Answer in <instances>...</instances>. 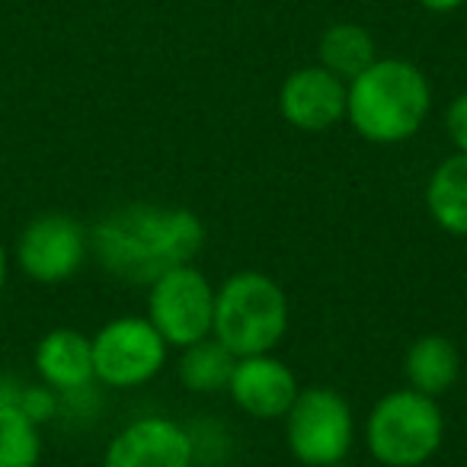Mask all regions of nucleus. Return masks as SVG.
I'll list each match as a JSON object with an SVG mask.
<instances>
[{
	"instance_id": "1",
	"label": "nucleus",
	"mask_w": 467,
	"mask_h": 467,
	"mask_svg": "<svg viewBox=\"0 0 467 467\" xmlns=\"http://www.w3.org/2000/svg\"><path fill=\"white\" fill-rule=\"evenodd\" d=\"M205 247V224L180 205L131 202L106 212L90 231V250L109 275L150 285L167 269L195 263Z\"/></svg>"
},
{
	"instance_id": "2",
	"label": "nucleus",
	"mask_w": 467,
	"mask_h": 467,
	"mask_svg": "<svg viewBox=\"0 0 467 467\" xmlns=\"http://www.w3.org/2000/svg\"><path fill=\"white\" fill-rule=\"evenodd\" d=\"M432 109L426 74L407 58H378L346 93V119L371 144H400L422 129Z\"/></svg>"
},
{
	"instance_id": "3",
	"label": "nucleus",
	"mask_w": 467,
	"mask_h": 467,
	"mask_svg": "<svg viewBox=\"0 0 467 467\" xmlns=\"http://www.w3.org/2000/svg\"><path fill=\"white\" fill-rule=\"evenodd\" d=\"M288 320H292L288 295L273 275L244 269L227 275L214 288L212 337L237 358L275 352V346L288 333Z\"/></svg>"
},
{
	"instance_id": "4",
	"label": "nucleus",
	"mask_w": 467,
	"mask_h": 467,
	"mask_svg": "<svg viewBox=\"0 0 467 467\" xmlns=\"http://www.w3.org/2000/svg\"><path fill=\"white\" fill-rule=\"evenodd\" d=\"M445 441V413L439 400L413 388L384 394L365 422V445L384 467H422Z\"/></svg>"
},
{
	"instance_id": "5",
	"label": "nucleus",
	"mask_w": 467,
	"mask_h": 467,
	"mask_svg": "<svg viewBox=\"0 0 467 467\" xmlns=\"http://www.w3.org/2000/svg\"><path fill=\"white\" fill-rule=\"evenodd\" d=\"M285 441L305 467L343 464L356 441V416L339 390L301 388L285 413Z\"/></svg>"
},
{
	"instance_id": "6",
	"label": "nucleus",
	"mask_w": 467,
	"mask_h": 467,
	"mask_svg": "<svg viewBox=\"0 0 467 467\" xmlns=\"http://www.w3.org/2000/svg\"><path fill=\"white\" fill-rule=\"evenodd\" d=\"M93 346V378L112 390H131L154 381L170 356L167 339L157 333L148 317L125 314L90 337Z\"/></svg>"
},
{
	"instance_id": "7",
	"label": "nucleus",
	"mask_w": 467,
	"mask_h": 467,
	"mask_svg": "<svg viewBox=\"0 0 467 467\" xmlns=\"http://www.w3.org/2000/svg\"><path fill=\"white\" fill-rule=\"evenodd\" d=\"M148 288V320L167 339L170 349H186L212 337L214 285L202 269L192 263L173 266Z\"/></svg>"
},
{
	"instance_id": "8",
	"label": "nucleus",
	"mask_w": 467,
	"mask_h": 467,
	"mask_svg": "<svg viewBox=\"0 0 467 467\" xmlns=\"http://www.w3.org/2000/svg\"><path fill=\"white\" fill-rule=\"evenodd\" d=\"M16 266L42 285H58L78 275L90 254V231L61 212L36 214L16 237Z\"/></svg>"
},
{
	"instance_id": "9",
	"label": "nucleus",
	"mask_w": 467,
	"mask_h": 467,
	"mask_svg": "<svg viewBox=\"0 0 467 467\" xmlns=\"http://www.w3.org/2000/svg\"><path fill=\"white\" fill-rule=\"evenodd\" d=\"M195 448L186 426L167 416H141L112 435L103 467H192Z\"/></svg>"
},
{
	"instance_id": "10",
	"label": "nucleus",
	"mask_w": 467,
	"mask_h": 467,
	"mask_svg": "<svg viewBox=\"0 0 467 467\" xmlns=\"http://www.w3.org/2000/svg\"><path fill=\"white\" fill-rule=\"evenodd\" d=\"M298 390L295 371L273 352L237 358L231 384H227L234 407L254 420H285Z\"/></svg>"
},
{
	"instance_id": "11",
	"label": "nucleus",
	"mask_w": 467,
	"mask_h": 467,
	"mask_svg": "<svg viewBox=\"0 0 467 467\" xmlns=\"http://www.w3.org/2000/svg\"><path fill=\"white\" fill-rule=\"evenodd\" d=\"M346 93L349 84L327 67H298L282 80L279 112L301 131H327L346 119Z\"/></svg>"
},
{
	"instance_id": "12",
	"label": "nucleus",
	"mask_w": 467,
	"mask_h": 467,
	"mask_svg": "<svg viewBox=\"0 0 467 467\" xmlns=\"http://www.w3.org/2000/svg\"><path fill=\"white\" fill-rule=\"evenodd\" d=\"M36 371H39L42 384L52 388L58 397L74 394V390L90 388L93 378V346L90 337L71 327H58L48 330L36 346Z\"/></svg>"
},
{
	"instance_id": "13",
	"label": "nucleus",
	"mask_w": 467,
	"mask_h": 467,
	"mask_svg": "<svg viewBox=\"0 0 467 467\" xmlns=\"http://www.w3.org/2000/svg\"><path fill=\"white\" fill-rule=\"evenodd\" d=\"M403 378L407 388L420 390L426 397H445L461 378V352L441 333H426L413 339L403 356Z\"/></svg>"
},
{
	"instance_id": "14",
	"label": "nucleus",
	"mask_w": 467,
	"mask_h": 467,
	"mask_svg": "<svg viewBox=\"0 0 467 467\" xmlns=\"http://www.w3.org/2000/svg\"><path fill=\"white\" fill-rule=\"evenodd\" d=\"M429 218L454 237H467V154L454 150L426 182Z\"/></svg>"
},
{
	"instance_id": "15",
	"label": "nucleus",
	"mask_w": 467,
	"mask_h": 467,
	"mask_svg": "<svg viewBox=\"0 0 467 467\" xmlns=\"http://www.w3.org/2000/svg\"><path fill=\"white\" fill-rule=\"evenodd\" d=\"M375 61H378L375 39L358 23H333L330 29H324V36L317 42V65L327 67L330 74H337L346 84L356 80Z\"/></svg>"
},
{
	"instance_id": "16",
	"label": "nucleus",
	"mask_w": 467,
	"mask_h": 467,
	"mask_svg": "<svg viewBox=\"0 0 467 467\" xmlns=\"http://www.w3.org/2000/svg\"><path fill=\"white\" fill-rule=\"evenodd\" d=\"M234 365H237V356L227 346H221L214 337H208L202 343L180 349L176 378L192 394H218V390H227V384H231Z\"/></svg>"
},
{
	"instance_id": "17",
	"label": "nucleus",
	"mask_w": 467,
	"mask_h": 467,
	"mask_svg": "<svg viewBox=\"0 0 467 467\" xmlns=\"http://www.w3.org/2000/svg\"><path fill=\"white\" fill-rule=\"evenodd\" d=\"M39 422L20 407V400H0V467H39Z\"/></svg>"
},
{
	"instance_id": "18",
	"label": "nucleus",
	"mask_w": 467,
	"mask_h": 467,
	"mask_svg": "<svg viewBox=\"0 0 467 467\" xmlns=\"http://www.w3.org/2000/svg\"><path fill=\"white\" fill-rule=\"evenodd\" d=\"M20 407L26 410L36 422H46L58 413V394H55L52 388H46V384H42V388H29L20 394Z\"/></svg>"
},
{
	"instance_id": "19",
	"label": "nucleus",
	"mask_w": 467,
	"mask_h": 467,
	"mask_svg": "<svg viewBox=\"0 0 467 467\" xmlns=\"http://www.w3.org/2000/svg\"><path fill=\"white\" fill-rule=\"evenodd\" d=\"M445 129H448V138H451L454 150L467 154V93L451 99L445 112Z\"/></svg>"
},
{
	"instance_id": "20",
	"label": "nucleus",
	"mask_w": 467,
	"mask_h": 467,
	"mask_svg": "<svg viewBox=\"0 0 467 467\" xmlns=\"http://www.w3.org/2000/svg\"><path fill=\"white\" fill-rule=\"evenodd\" d=\"M420 4L432 14H451V10L464 7V0H420Z\"/></svg>"
},
{
	"instance_id": "21",
	"label": "nucleus",
	"mask_w": 467,
	"mask_h": 467,
	"mask_svg": "<svg viewBox=\"0 0 467 467\" xmlns=\"http://www.w3.org/2000/svg\"><path fill=\"white\" fill-rule=\"evenodd\" d=\"M7 273H10V256H7V247L0 244V292L7 285Z\"/></svg>"
},
{
	"instance_id": "22",
	"label": "nucleus",
	"mask_w": 467,
	"mask_h": 467,
	"mask_svg": "<svg viewBox=\"0 0 467 467\" xmlns=\"http://www.w3.org/2000/svg\"><path fill=\"white\" fill-rule=\"evenodd\" d=\"M333 467H346V464H333Z\"/></svg>"
}]
</instances>
